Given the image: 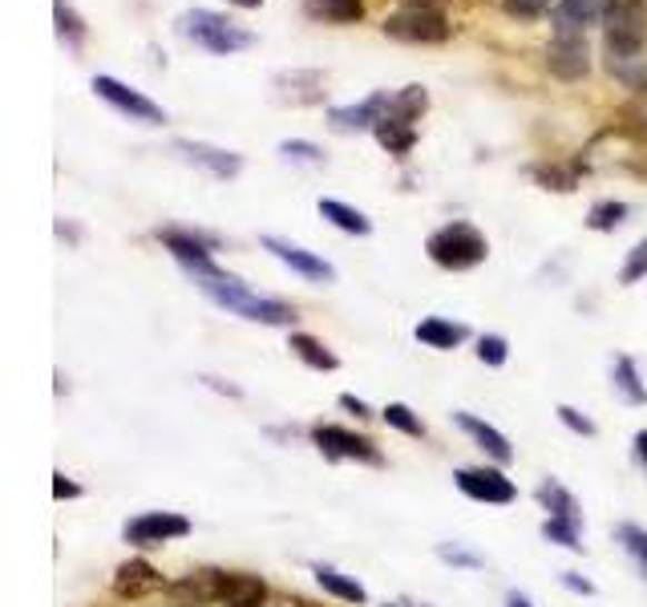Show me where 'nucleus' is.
Listing matches in <instances>:
<instances>
[{
    "label": "nucleus",
    "mask_w": 647,
    "mask_h": 607,
    "mask_svg": "<svg viewBox=\"0 0 647 607\" xmlns=\"http://www.w3.org/2000/svg\"><path fill=\"white\" fill-rule=\"evenodd\" d=\"M190 276H195V283H199L202 292L211 296L219 308H227V312H235V316H243V320H256V325H291V320H296V308H291V304L256 296L243 280H235V276L219 271L215 263L211 268L190 271Z\"/></svg>",
    "instance_id": "obj_1"
},
{
    "label": "nucleus",
    "mask_w": 647,
    "mask_h": 607,
    "mask_svg": "<svg viewBox=\"0 0 647 607\" xmlns=\"http://www.w3.org/2000/svg\"><path fill=\"white\" fill-rule=\"evenodd\" d=\"M179 33L187 37V41H195L199 49H207V53L215 57H227V53H239V49H247L256 37L247 33V29H239L235 21H227L223 12H211V9H190L179 17Z\"/></svg>",
    "instance_id": "obj_2"
},
{
    "label": "nucleus",
    "mask_w": 647,
    "mask_h": 607,
    "mask_svg": "<svg viewBox=\"0 0 647 607\" xmlns=\"http://www.w3.org/2000/svg\"><path fill=\"white\" fill-rule=\"evenodd\" d=\"M425 251H429V259H434V263H441V268L466 271V268H478L481 259L490 256V243H486V236H481L478 227L446 223L441 231H437V236H429Z\"/></svg>",
    "instance_id": "obj_3"
},
{
    "label": "nucleus",
    "mask_w": 647,
    "mask_h": 607,
    "mask_svg": "<svg viewBox=\"0 0 647 607\" xmlns=\"http://www.w3.org/2000/svg\"><path fill=\"white\" fill-rule=\"evenodd\" d=\"M385 33L405 46H441L449 37V21L429 4H405L385 17Z\"/></svg>",
    "instance_id": "obj_4"
},
{
    "label": "nucleus",
    "mask_w": 647,
    "mask_h": 607,
    "mask_svg": "<svg viewBox=\"0 0 647 607\" xmlns=\"http://www.w3.org/2000/svg\"><path fill=\"white\" fill-rule=\"evenodd\" d=\"M603 29H607V53L611 57L639 53L647 37V4L644 0H615L603 17Z\"/></svg>",
    "instance_id": "obj_5"
},
{
    "label": "nucleus",
    "mask_w": 647,
    "mask_h": 607,
    "mask_svg": "<svg viewBox=\"0 0 647 607\" xmlns=\"http://www.w3.org/2000/svg\"><path fill=\"white\" fill-rule=\"evenodd\" d=\"M93 93H98L106 106H113V110L122 113V118H130V122H146V126H162V122H167V110H162L158 101H150L146 93L130 90L126 81L110 78V73H98V78H93Z\"/></svg>",
    "instance_id": "obj_6"
},
{
    "label": "nucleus",
    "mask_w": 647,
    "mask_h": 607,
    "mask_svg": "<svg viewBox=\"0 0 647 607\" xmlns=\"http://www.w3.org/2000/svg\"><path fill=\"white\" fill-rule=\"evenodd\" d=\"M454 486H458L461 495L474 498V502H490V506H506L518 498L510 478L502 470H494V466H466V470L454 474Z\"/></svg>",
    "instance_id": "obj_7"
},
{
    "label": "nucleus",
    "mask_w": 647,
    "mask_h": 607,
    "mask_svg": "<svg viewBox=\"0 0 647 607\" xmlns=\"http://www.w3.org/2000/svg\"><path fill=\"white\" fill-rule=\"evenodd\" d=\"M312 441L316 450L324 454L328 461H380V450L377 441L360 438V434H352V429H340V426H316L312 429Z\"/></svg>",
    "instance_id": "obj_8"
},
{
    "label": "nucleus",
    "mask_w": 647,
    "mask_h": 607,
    "mask_svg": "<svg viewBox=\"0 0 647 607\" xmlns=\"http://www.w3.org/2000/svg\"><path fill=\"white\" fill-rule=\"evenodd\" d=\"M182 535H190V523L170 510H155V515L126 523V543H135V547H158V543L182 539Z\"/></svg>",
    "instance_id": "obj_9"
},
{
    "label": "nucleus",
    "mask_w": 647,
    "mask_h": 607,
    "mask_svg": "<svg viewBox=\"0 0 647 607\" xmlns=\"http://www.w3.org/2000/svg\"><path fill=\"white\" fill-rule=\"evenodd\" d=\"M223 584H227L223 571L202 567V571H190L179 584H170L167 591H170V599H175V607H207V604H215V599H223Z\"/></svg>",
    "instance_id": "obj_10"
},
{
    "label": "nucleus",
    "mask_w": 647,
    "mask_h": 607,
    "mask_svg": "<svg viewBox=\"0 0 647 607\" xmlns=\"http://www.w3.org/2000/svg\"><path fill=\"white\" fill-rule=\"evenodd\" d=\"M263 248L271 251V256L279 259V263H288L296 276H303V280H312V283H328L336 276L332 271V263L328 259H320V256H312V251H303V248H296V243H288V239H279V236H263L259 239Z\"/></svg>",
    "instance_id": "obj_11"
},
{
    "label": "nucleus",
    "mask_w": 647,
    "mask_h": 607,
    "mask_svg": "<svg viewBox=\"0 0 647 607\" xmlns=\"http://www.w3.org/2000/svg\"><path fill=\"white\" fill-rule=\"evenodd\" d=\"M547 69L558 81H579L591 69V49L583 37H555L547 49Z\"/></svg>",
    "instance_id": "obj_12"
},
{
    "label": "nucleus",
    "mask_w": 647,
    "mask_h": 607,
    "mask_svg": "<svg viewBox=\"0 0 647 607\" xmlns=\"http://www.w3.org/2000/svg\"><path fill=\"white\" fill-rule=\"evenodd\" d=\"M385 113H389V93H372V98L357 101V106H336L328 113V122L336 130H345V135H357V130H377L385 122Z\"/></svg>",
    "instance_id": "obj_13"
},
{
    "label": "nucleus",
    "mask_w": 647,
    "mask_h": 607,
    "mask_svg": "<svg viewBox=\"0 0 647 607\" xmlns=\"http://www.w3.org/2000/svg\"><path fill=\"white\" fill-rule=\"evenodd\" d=\"M175 150H179L187 162H195V167L211 170L215 179H235V175L243 170V158L231 155V150H223V147H211V142H190V138H179Z\"/></svg>",
    "instance_id": "obj_14"
},
{
    "label": "nucleus",
    "mask_w": 647,
    "mask_h": 607,
    "mask_svg": "<svg viewBox=\"0 0 647 607\" xmlns=\"http://www.w3.org/2000/svg\"><path fill=\"white\" fill-rule=\"evenodd\" d=\"M271 90L288 106H312L324 98V73L320 69H288V73H276Z\"/></svg>",
    "instance_id": "obj_15"
},
{
    "label": "nucleus",
    "mask_w": 647,
    "mask_h": 607,
    "mask_svg": "<svg viewBox=\"0 0 647 607\" xmlns=\"http://www.w3.org/2000/svg\"><path fill=\"white\" fill-rule=\"evenodd\" d=\"M611 9V0H558L555 9V29L558 37H583V29H591L603 21Z\"/></svg>",
    "instance_id": "obj_16"
},
{
    "label": "nucleus",
    "mask_w": 647,
    "mask_h": 607,
    "mask_svg": "<svg viewBox=\"0 0 647 607\" xmlns=\"http://www.w3.org/2000/svg\"><path fill=\"white\" fill-rule=\"evenodd\" d=\"M158 239H162V248L170 251V256L179 259L187 271H199V268H211V248L215 239L207 236H195V231H158Z\"/></svg>",
    "instance_id": "obj_17"
},
{
    "label": "nucleus",
    "mask_w": 647,
    "mask_h": 607,
    "mask_svg": "<svg viewBox=\"0 0 647 607\" xmlns=\"http://www.w3.org/2000/svg\"><path fill=\"white\" fill-rule=\"evenodd\" d=\"M162 587V575L150 567V563L142 559H130L118 567V575H113V591L122 599H138V596H150V591H158Z\"/></svg>",
    "instance_id": "obj_18"
},
{
    "label": "nucleus",
    "mask_w": 647,
    "mask_h": 607,
    "mask_svg": "<svg viewBox=\"0 0 647 607\" xmlns=\"http://www.w3.org/2000/svg\"><path fill=\"white\" fill-rule=\"evenodd\" d=\"M454 421H458V429H466L469 438L478 441L481 450L490 454L494 461H510L514 458V446L506 441V434H498V429L490 426V421H481V417H474V414H454Z\"/></svg>",
    "instance_id": "obj_19"
},
{
    "label": "nucleus",
    "mask_w": 647,
    "mask_h": 607,
    "mask_svg": "<svg viewBox=\"0 0 647 607\" xmlns=\"http://www.w3.org/2000/svg\"><path fill=\"white\" fill-rule=\"evenodd\" d=\"M414 337L421 340V345H429V349H458L461 340L469 337L466 325H454V320H441V316H429V320H421V325L414 328Z\"/></svg>",
    "instance_id": "obj_20"
},
{
    "label": "nucleus",
    "mask_w": 647,
    "mask_h": 607,
    "mask_svg": "<svg viewBox=\"0 0 647 607\" xmlns=\"http://www.w3.org/2000/svg\"><path fill=\"white\" fill-rule=\"evenodd\" d=\"M223 607H263L268 604V584L259 575H227L223 584Z\"/></svg>",
    "instance_id": "obj_21"
},
{
    "label": "nucleus",
    "mask_w": 647,
    "mask_h": 607,
    "mask_svg": "<svg viewBox=\"0 0 647 607\" xmlns=\"http://www.w3.org/2000/svg\"><path fill=\"white\" fill-rule=\"evenodd\" d=\"M425 106H429V93H425L421 86H405V90L389 93V113H385V122L414 126L425 113Z\"/></svg>",
    "instance_id": "obj_22"
},
{
    "label": "nucleus",
    "mask_w": 647,
    "mask_h": 607,
    "mask_svg": "<svg viewBox=\"0 0 647 607\" xmlns=\"http://www.w3.org/2000/svg\"><path fill=\"white\" fill-rule=\"evenodd\" d=\"M312 571H316V584H320L328 596L345 599V604H365V587H360L352 575L336 571V567H328V563H316Z\"/></svg>",
    "instance_id": "obj_23"
},
{
    "label": "nucleus",
    "mask_w": 647,
    "mask_h": 607,
    "mask_svg": "<svg viewBox=\"0 0 647 607\" xmlns=\"http://www.w3.org/2000/svg\"><path fill=\"white\" fill-rule=\"evenodd\" d=\"M303 9H308V17H316V21L352 24L365 17V0H308Z\"/></svg>",
    "instance_id": "obj_24"
},
{
    "label": "nucleus",
    "mask_w": 647,
    "mask_h": 607,
    "mask_svg": "<svg viewBox=\"0 0 647 607\" xmlns=\"http://www.w3.org/2000/svg\"><path fill=\"white\" fill-rule=\"evenodd\" d=\"M320 215L332 227L348 231V236H369V231H372L369 219H365V215H360L357 207H348V202H340V199H320Z\"/></svg>",
    "instance_id": "obj_25"
},
{
    "label": "nucleus",
    "mask_w": 647,
    "mask_h": 607,
    "mask_svg": "<svg viewBox=\"0 0 647 607\" xmlns=\"http://www.w3.org/2000/svg\"><path fill=\"white\" fill-rule=\"evenodd\" d=\"M538 502L547 506L550 518H570V523H583V515H579V498L570 495L567 486H558L555 478H547V482L538 486Z\"/></svg>",
    "instance_id": "obj_26"
},
{
    "label": "nucleus",
    "mask_w": 647,
    "mask_h": 607,
    "mask_svg": "<svg viewBox=\"0 0 647 607\" xmlns=\"http://www.w3.org/2000/svg\"><path fill=\"white\" fill-rule=\"evenodd\" d=\"M291 352H296L303 365H312V369H320V372H332L336 365H340V360H336V352L324 349L320 340L308 337V332H296V337H291Z\"/></svg>",
    "instance_id": "obj_27"
},
{
    "label": "nucleus",
    "mask_w": 647,
    "mask_h": 607,
    "mask_svg": "<svg viewBox=\"0 0 647 607\" xmlns=\"http://www.w3.org/2000/svg\"><path fill=\"white\" fill-rule=\"evenodd\" d=\"M611 381H615V389L624 394V401H631V405H644V401H647V389L639 385L636 360H631V357H615V365H611Z\"/></svg>",
    "instance_id": "obj_28"
},
{
    "label": "nucleus",
    "mask_w": 647,
    "mask_h": 607,
    "mask_svg": "<svg viewBox=\"0 0 647 607\" xmlns=\"http://www.w3.org/2000/svg\"><path fill=\"white\" fill-rule=\"evenodd\" d=\"M53 21H57V37H61L69 49H81V41H86V21L69 9L66 0H53Z\"/></svg>",
    "instance_id": "obj_29"
},
{
    "label": "nucleus",
    "mask_w": 647,
    "mask_h": 607,
    "mask_svg": "<svg viewBox=\"0 0 647 607\" xmlns=\"http://www.w3.org/2000/svg\"><path fill=\"white\" fill-rule=\"evenodd\" d=\"M543 535L575 555L587 551V547H583V535H579V523H570V518H547V523H543Z\"/></svg>",
    "instance_id": "obj_30"
},
{
    "label": "nucleus",
    "mask_w": 647,
    "mask_h": 607,
    "mask_svg": "<svg viewBox=\"0 0 647 607\" xmlns=\"http://www.w3.org/2000/svg\"><path fill=\"white\" fill-rule=\"evenodd\" d=\"M380 417H385V426H392L397 434H409V438H425V426H421V417L409 409V405L401 401H392L380 409Z\"/></svg>",
    "instance_id": "obj_31"
},
{
    "label": "nucleus",
    "mask_w": 647,
    "mask_h": 607,
    "mask_svg": "<svg viewBox=\"0 0 647 607\" xmlns=\"http://www.w3.org/2000/svg\"><path fill=\"white\" fill-rule=\"evenodd\" d=\"M607 69H611V73L624 81V86H644V81H647V61L639 53H624V57L607 53Z\"/></svg>",
    "instance_id": "obj_32"
},
{
    "label": "nucleus",
    "mask_w": 647,
    "mask_h": 607,
    "mask_svg": "<svg viewBox=\"0 0 647 607\" xmlns=\"http://www.w3.org/2000/svg\"><path fill=\"white\" fill-rule=\"evenodd\" d=\"M377 138H380V147L389 150V155H405V150H414V142H417L414 126H401V122H380Z\"/></svg>",
    "instance_id": "obj_33"
},
{
    "label": "nucleus",
    "mask_w": 647,
    "mask_h": 607,
    "mask_svg": "<svg viewBox=\"0 0 647 607\" xmlns=\"http://www.w3.org/2000/svg\"><path fill=\"white\" fill-rule=\"evenodd\" d=\"M615 539L624 543V551L636 559V567L644 571V579H647V530L636 527V523H624V527L615 530Z\"/></svg>",
    "instance_id": "obj_34"
},
{
    "label": "nucleus",
    "mask_w": 647,
    "mask_h": 607,
    "mask_svg": "<svg viewBox=\"0 0 647 607\" xmlns=\"http://www.w3.org/2000/svg\"><path fill=\"white\" fill-rule=\"evenodd\" d=\"M627 219V202H595L587 211V227L591 231H615Z\"/></svg>",
    "instance_id": "obj_35"
},
{
    "label": "nucleus",
    "mask_w": 647,
    "mask_h": 607,
    "mask_svg": "<svg viewBox=\"0 0 647 607\" xmlns=\"http://www.w3.org/2000/svg\"><path fill=\"white\" fill-rule=\"evenodd\" d=\"M279 158L283 162H308V167H320L324 162V150L316 142H300V138H288V142H279Z\"/></svg>",
    "instance_id": "obj_36"
},
{
    "label": "nucleus",
    "mask_w": 647,
    "mask_h": 607,
    "mask_svg": "<svg viewBox=\"0 0 647 607\" xmlns=\"http://www.w3.org/2000/svg\"><path fill=\"white\" fill-rule=\"evenodd\" d=\"M506 357H510V345H506V337H490V332H486V337H478V360H481V365H494V369H498V365H506Z\"/></svg>",
    "instance_id": "obj_37"
},
{
    "label": "nucleus",
    "mask_w": 647,
    "mask_h": 607,
    "mask_svg": "<svg viewBox=\"0 0 647 607\" xmlns=\"http://www.w3.org/2000/svg\"><path fill=\"white\" fill-rule=\"evenodd\" d=\"M437 555L449 563V567H469V571H478L481 567V555L478 551H466V547H454V543H441Z\"/></svg>",
    "instance_id": "obj_38"
},
{
    "label": "nucleus",
    "mask_w": 647,
    "mask_h": 607,
    "mask_svg": "<svg viewBox=\"0 0 647 607\" xmlns=\"http://www.w3.org/2000/svg\"><path fill=\"white\" fill-rule=\"evenodd\" d=\"M644 276H647V239H644V243H636V251L627 256L624 271H619V280L636 283V280H644Z\"/></svg>",
    "instance_id": "obj_39"
},
{
    "label": "nucleus",
    "mask_w": 647,
    "mask_h": 607,
    "mask_svg": "<svg viewBox=\"0 0 647 607\" xmlns=\"http://www.w3.org/2000/svg\"><path fill=\"white\" fill-rule=\"evenodd\" d=\"M558 421L567 429H575L579 438H595V421L591 417H583L579 409H570V405H558Z\"/></svg>",
    "instance_id": "obj_40"
},
{
    "label": "nucleus",
    "mask_w": 647,
    "mask_h": 607,
    "mask_svg": "<svg viewBox=\"0 0 647 607\" xmlns=\"http://www.w3.org/2000/svg\"><path fill=\"white\" fill-rule=\"evenodd\" d=\"M535 179H538V182H547V191H575V179H570L567 170L535 167Z\"/></svg>",
    "instance_id": "obj_41"
},
{
    "label": "nucleus",
    "mask_w": 647,
    "mask_h": 607,
    "mask_svg": "<svg viewBox=\"0 0 647 607\" xmlns=\"http://www.w3.org/2000/svg\"><path fill=\"white\" fill-rule=\"evenodd\" d=\"M506 4V12L510 17H518V21H530V17H538V12L547 9L550 0H502Z\"/></svg>",
    "instance_id": "obj_42"
},
{
    "label": "nucleus",
    "mask_w": 647,
    "mask_h": 607,
    "mask_svg": "<svg viewBox=\"0 0 647 607\" xmlns=\"http://www.w3.org/2000/svg\"><path fill=\"white\" fill-rule=\"evenodd\" d=\"M563 584H567L575 596H595V584H587L579 571H563Z\"/></svg>",
    "instance_id": "obj_43"
},
{
    "label": "nucleus",
    "mask_w": 647,
    "mask_h": 607,
    "mask_svg": "<svg viewBox=\"0 0 647 607\" xmlns=\"http://www.w3.org/2000/svg\"><path fill=\"white\" fill-rule=\"evenodd\" d=\"M340 409H348V414L352 417H372V409L365 401H360V397H352V394H345L340 397Z\"/></svg>",
    "instance_id": "obj_44"
},
{
    "label": "nucleus",
    "mask_w": 647,
    "mask_h": 607,
    "mask_svg": "<svg viewBox=\"0 0 647 607\" xmlns=\"http://www.w3.org/2000/svg\"><path fill=\"white\" fill-rule=\"evenodd\" d=\"M53 495H57V498H78V495H81V486H78V482H66V474H57Z\"/></svg>",
    "instance_id": "obj_45"
},
{
    "label": "nucleus",
    "mask_w": 647,
    "mask_h": 607,
    "mask_svg": "<svg viewBox=\"0 0 647 607\" xmlns=\"http://www.w3.org/2000/svg\"><path fill=\"white\" fill-rule=\"evenodd\" d=\"M202 385H211V389H219V394H227V397H243L239 389H235V385H223L219 377H202Z\"/></svg>",
    "instance_id": "obj_46"
},
{
    "label": "nucleus",
    "mask_w": 647,
    "mask_h": 607,
    "mask_svg": "<svg viewBox=\"0 0 647 607\" xmlns=\"http://www.w3.org/2000/svg\"><path fill=\"white\" fill-rule=\"evenodd\" d=\"M636 454H639V461H644V470H647V429L644 434H636Z\"/></svg>",
    "instance_id": "obj_47"
},
{
    "label": "nucleus",
    "mask_w": 647,
    "mask_h": 607,
    "mask_svg": "<svg viewBox=\"0 0 647 607\" xmlns=\"http://www.w3.org/2000/svg\"><path fill=\"white\" fill-rule=\"evenodd\" d=\"M510 607H530V599L522 596V591H510V599H506Z\"/></svg>",
    "instance_id": "obj_48"
},
{
    "label": "nucleus",
    "mask_w": 647,
    "mask_h": 607,
    "mask_svg": "<svg viewBox=\"0 0 647 607\" xmlns=\"http://www.w3.org/2000/svg\"><path fill=\"white\" fill-rule=\"evenodd\" d=\"M231 4H239V9H259L263 0H231Z\"/></svg>",
    "instance_id": "obj_49"
}]
</instances>
